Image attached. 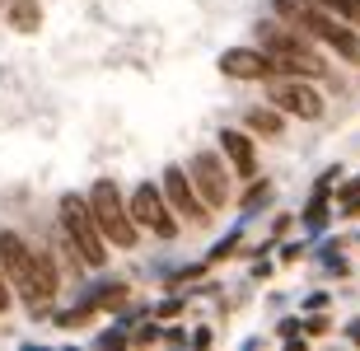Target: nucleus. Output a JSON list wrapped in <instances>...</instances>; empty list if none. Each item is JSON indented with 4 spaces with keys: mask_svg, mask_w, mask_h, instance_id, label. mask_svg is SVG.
<instances>
[{
    "mask_svg": "<svg viewBox=\"0 0 360 351\" xmlns=\"http://www.w3.org/2000/svg\"><path fill=\"white\" fill-rule=\"evenodd\" d=\"M94 216H98V230L112 243H122V248L136 243V230L127 225V216H122V202H117V188H112V183H98V188H94Z\"/></svg>",
    "mask_w": 360,
    "mask_h": 351,
    "instance_id": "obj_1",
    "label": "nucleus"
},
{
    "mask_svg": "<svg viewBox=\"0 0 360 351\" xmlns=\"http://www.w3.org/2000/svg\"><path fill=\"white\" fill-rule=\"evenodd\" d=\"M66 230H70V239L80 243V253L89 257V262H103V243H98V234H94V225L84 220V211H80L75 197L66 202Z\"/></svg>",
    "mask_w": 360,
    "mask_h": 351,
    "instance_id": "obj_2",
    "label": "nucleus"
},
{
    "mask_svg": "<svg viewBox=\"0 0 360 351\" xmlns=\"http://www.w3.org/2000/svg\"><path fill=\"white\" fill-rule=\"evenodd\" d=\"M131 211H136V220H146L150 230H160L164 239H174V220L164 216V202H160V192L150 188V183H146V188H141V192H136Z\"/></svg>",
    "mask_w": 360,
    "mask_h": 351,
    "instance_id": "obj_3",
    "label": "nucleus"
},
{
    "mask_svg": "<svg viewBox=\"0 0 360 351\" xmlns=\"http://www.w3.org/2000/svg\"><path fill=\"white\" fill-rule=\"evenodd\" d=\"M276 103H281V108H290V113H300V117H319V113H323L319 94H314V89H304V84H281V89H276Z\"/></svg>",
    "mask_w": 360,
    "mask_h": 351,
    "instance_id": "obj_4",
    "label": "nucleus"
},
{
    "mask_svg": "<svg viewBox=\"0 0 360 351\" xmlns=\"http://www.w3.org/2000/svg\"><path fill=\"white\" fill-rule=\"evenodd\" d=\"M225 75H248V80H257V75H267L271 70V61L262 52H225Z\"/></svg>",
    "mask_w": 360,
    "mask_h": 351,
    "instance_id": "obj_5",
    "label": "nucleus"
},
{
    "mask_svg": "<svg viewBox=\"0 0 360 351\" xmlns=\"http://www.w3.org/2000/svg\"><path fill=\"white\" fill-rule=\"evenodd\" d=\"M197 178H201V188H206V202L225 206V178H220V169H215L211 155H201V160H197Z\"/></svg>",
    "mask_w": 360,
    "mask_h": 351,
    "instance_id": "obj_6",
    "label": "nucleus"
},
{
    "mask_svg": "<svg viewBox=\"0 0 360 351\" xmlns=\"http://www.w3.org/2000/svg\"><path fill=\"white\" fill-rule=\"evenodd\" d=\"M169 197H174V206L183 211L187 220H201L206 211H201L197 202H192V192H187V183H183V174H169Z\"/></svg>",
    "mask_w": 360,
    "mask_h": 351,
    "instance_id": "obj_7",
    "label": "nucleus"
},
{
    "mask_svg": "<svg viewBox=\"0 0 360 351\" xmlns=\"http://www.w3.org/2000/svg\"><path fill=\"white\" fill-rule=\"evenodd\" d=\"M225 150L234 155V164H239V174H253V169H257V164H253V150H248V141H243V136L225 132Z\"/></svg>",
    "mask_w": 360,
    "mask_h": 351,
    "instance_id": "obj_8",
    "label": "nucleus"
},
{
    "mask_svg": "<svg viewBox=\"0 0 360 351\" xmlns=\"http://www.w3.org/2000/svg\"><path fill=\"white\" fill-rule=\"evenodd\" d=\"M248 122H253L257 132H267V136H276V132H281V127H276V117H271V113H253V117H248Z\"/></svg>",
    "mask_w": 360,
    "mask_h": 351,
    "instance_id": "obj_9",
    "label": "nucleus"
},
{
    "mask_svg": "<svg viewBox=\"0 0 360 351\" xmlns=\"http://www.w3.org/2000/svg\"><path fill=\"white\" fill-rule=\"evenodd\" d=\"M347 206H351V211H360V183H356V188L347 192Z\"/></svg>",
    "mask_w": 360,
    "mask_h": 351,
    "instance_id": "obj_10",
    "label": "nucleus"
},
{
    "mask_svg": "<svg viewBox=\"0 0 360 351\" xmlns=\"http://www.w3.org/2000/svg\"><path fill=\"white\" fill-rule=\"evenodd\" d=\"M0 314H5V281H0Z\"/></svg>",
    "mask_w": 360,
    "mask_h": 351,
    "instance_id": "obj_11",
    "label": "nucleus"
}]
</instances>
